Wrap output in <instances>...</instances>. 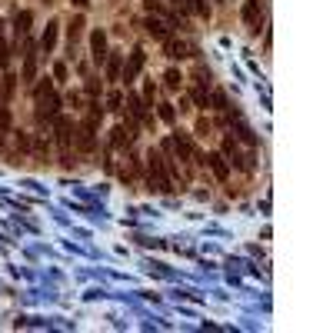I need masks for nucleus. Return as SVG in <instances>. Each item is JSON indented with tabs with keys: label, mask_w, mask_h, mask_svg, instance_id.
<instances>
[{
	"label": "nucleus",
	"mask_w": 333,
	"mask_h": 333,
	"mask_svg": "<svg viewBox=\"0 0 333 333\" xmlns=\"http://www.w3.org/2000/svg\"><path fill=\"white\" fill-rule=\"evenodd\" d=\"M87 93H90V97H97V93H100V83H97V80H87Z\"/></svg>",
	"instance_id": "nucleus-29"
},
{
	"label": "nucleus",
	"mask_w": 333,
	"mask_h": 333,
	"mask_svg": "<svg viewBox=\"0 0 333 333\" xmlns=\"http://www.w3.org/2000/svg\"><path fill=\"white\" fill-rule=\"evenodd\" d=\"M0 67H3V70L10 67V47L3 44V40H0Z\"/></svg>",
	"instance_id": "nucleus-24"
},
{
	"label": "nucleus",
	"mask_w": 333,
	"mask_h": 333,
	"mask_svg": "<svg viewBox=\"0 0 333 333\" xmlns=\"http://www.w3.org/2000/svg\"><path fill=\"white\" fill-rule=\"evenodd\" d=\"M120 103H123V97H120V90H113L110 97H107V107H110V110H120Z\"/></svg>",
	"instance_id": "nucleus-25"
},
{
	"label": "nucleus",
	"mask_w": 333,
	"mask_h": 333,
	"mask_svg": "<svg viewBox=\"0 0 333 333\" xmlns=\"http://www.w3.org/2000/svg\"><path fill=\"white\" fill-rule=\"evenodd\" d=\"M33 113H37L40 123L54 120L57 113H60V97H57V90H54L50 80H44V83L33 87Z\"/></svg>",
	"instance_id": "nucleus-1"
},
{
	"label": "nucleus",
	"mask_w": 333,
	"mask_h": 333,
	"mask_svg": "<svg viewBox=\"0 0 333 333\" xmlns=\"http://www.w3.org/2000/svg\"><path fill=\"white\" fill-rule=\"evenodd\" d=\"M54 123H57V144H60V150H64V157H67V150H70V144H74V117L57 113Z\"/></svg>",
	"instance_id": "nucleus-4"
},
{
	"label": "nucleus",
	"mask_w": 333,
	"mask_h": 333,
	"mask_svg": "<svg viewBox=\"0 0 333 333\" xmlns=\"http://www.w3.org/2000/svg\"><path fill=\"white\" fill-rule=\"evenodd\" d=\"M83 27H87V20H83V17H74V20H70V27H67V40H70V54H74V44H77L80 37H83Z\"/></svg>",
	"instance_id": "nucleus-13"
},
{
	"label": "nucleus",
	"mask_w": 333,
	"mask_h": 333,
	"mask_svg": "<svg viewBox=\"0 0 333 333\" xmlns=\"http://www.w3.org/2000/svg\"><path fill=\"white\" fill-rule=\"evenodd\" d=\"M147 166H150V187L160 190V193H170V190H173V183H170V177H166L164 157L157 154V150H150V154H147Z\"/></svg>",
	"instance_id": "nucleus-2"
},
{
	"label": "nucleus",
	"mask_w": 333,
	"mask_h": 333,
	"mask_svg": "<svg viewBox=\"0 0 333 333\" xmlns=\"http://www.w3.org/2000/svg\"><path fill=\"white\" fill-rule=\"evenodd\" d=\"M237 130H240V133H237V137H240V140H244L247 147H256V133L250 130V127H247V123H240V127H237Z\"/></svg>",
	"instance_id": "nucleus-23"
},
{
	"label": "nucleus",
	"mask_w": 333,
	"mask_h": 333,
	"mask_svg": "<svg viewBox=\"0 0 333 333\" xmlns=\"http://www.w3.org/2000/svg\"><path fill=\"white\" fill-rule=\"evenodd\" d=\"M33 80H37V44L23 40V83H33Z\"/></svg>",
	"instance_id": "nucleus-5"
},
{
	"label": "nucleus",
	"mask_w": 333,
	"mask_h": 333,
	"mask_svg": "<svg viewBox=\"0 0 333 333\" xmlns=\"http://www.w3.org/2000/svg\"><path fill=\"white\" fill-rule=\"evenodd\" d=\"M67 103H70V107H80V93H67Z\"/></svg>",
	"instance_id": "nucleus-30"
},
{
	"label": "nucleus",
	"mask_w": 333,
	"mask_h": 333,
	"mask_svg": "<svg viewBox=\"0 0 333 333\" xmlns=\"http://www.w3.org/2000/svg\"><path fill=\"white\" fill-rule=\"evenodd\" d=\"M144 64H147V54L140 50V47H133V50H130V60H127V67L120 70V80L127 83V87H130L133 80L140 77V70H144Z\"/></svg>",
	"instance_id": "nucleus-3"
},
{
	"label": "nucleus",
	"mask_w": 333,
	"mask_h": 333,
	"mask_svg": "<svg viewBox=\"0 0 333 333\" xmlns=\"http://www.w3.org/2000/svg\"><path fill=\"white\" fill-rule=\"evenodd\" d=\"M164 83H166V90H180L183 77H180V70H177V67H170V70L164 74Z\"/></svg>",
	"instance_id": "nucleus-19"
},
{
	"label": "nucleus",
	"mask_w": 333,
	"mask_h": 333,
	"mask_svg": "<svg viewBox=\"0 0 333 333\" xmlns=\"http://www.w3.org/2000/svg\"><path fill=\"white\" fill-rule=\"evenodd\" d=\"M170 3H173L177 10H187V0H170Z\"/></svg>",
	"instance_id": "nucleus-31"
},
{
	"label": "nucleus",
	"mask_w": 333,
	"mask_h": 333,
	"mask_svg": "<svg viewBox=\"0 0 333 333\" xmlns=\"http://www.w3.org/2000/svg\"><path fill=\"white\" fill-rule=\"evenodd\" d=\"M240 13H244V23H247L253 33L260 30V23H263V7H260V0H247Z\"/></svg>",
	"instance_id": "nucleus-6"
},
{
	"label": "nucleus",
	"mask_w": 333,
	"mask_h": 333,
	"mask_svg": "<svg viewBox=\"0 0 333 333\" xmlns=\"http://www.w3.org/2000/svg\"><path fill=\"white\" fill-rule=\"evenodd\" d=\"M57 33H60V23L50 20V23H47V30H44V37H40V44H37L44 54H50V50L57 47Z\"/></svg>",
	"instance_id": "nucleus-12"
},
{
	"label": "nucleus",
	"mask_w": 333,
	"mask_h": 333,
	"mask_svg": "<svg viewBox=\"0 0 333 333\" xmlns=\"http://www.w3.org/2000/svg\"><path fill=\"white\" fill-rule=\"evenodd\" d=\"M187 7H190L193 13H197V17H203V20H210V7H207L203 0H187Z\"/></svg>",
	"instance_id": "nucleus-22"
},
{
	"label": "nucleus",
	"mask_w": 333,
	"mask_h": 333,
	"mask_svg": "<svg viewBox=\"0 0 333 333\" xmlns=\"http://www.w3.org/2000/svg\"><path fill=\"white\" fill-rule=\"evenodd\" d=\"M120 70H123V57L107 54V80H120Z\"/></svg>",
	"instance_id": "nucleus-16"
},
{
	"label": "nucleus",
	"mask_w": 333,
	"mask_h": 333,
	"mask_svg": "<svg viewBox=\"0 0 333 333\" xmlns=\"http://www.w3.org/2000/svg\"><path fill=\"white\" fill-rule=\"evenodd\" d=\"M110 144L117 147V150H123V147H130V144H133V123H117V127H113V137H110Z\"/></svg>",
	"instance_id": "nucleus-9"
},
{
	"label": "nucleus",
	"mask_w": 333,
	"mask_h": 333,
	"mask_svg": "<svg viewBox=\"0 0 333 333\" xmlns=\"http://www.w3.org/2000/svg\"><path fill=\"white\" fill-rule=\"evenodd\" d=\"M157 113H160V120H164V123H173V120H177V107H173V103H160V107H157Z\"/></svg>",
	"instance_id": "nucleus-21"
},
{
	"label": "nucleus",
	"mask_w": 333,
	"mask_h": 333,
	"mask_svg": "<svg viewBox=\"0 0 333 333\" xmlns=\"http://www.w3.org/2000/svg\"><path fill=\"white\" fill-rule=\"evenodd\" d=\"M90 50H93V60H107V33L103 30H93L90 33Z\"/></svg>",
	"instance_id": "nucleus-11"
},
{
	"label": "nucleus",
	"mask_w": 333,
	"mask_h": 333,
	"mask_svg": "<svg viewBox=\"0 0 333 333\" xmlns=\"http://www.w3.org/2000/svg\"><path fill=\"white\" fill-rule=\"evenodd\" d=\"M127 107H130V113L137 117V120H147V103H144V97H137V93H127Z\"/></svg>",
	"instance_id": "nucleus-14"
},
{
	"label": "nucleus",
	"mask_w": 333,
	"mask_h": 333,
	"mask_svg": "<svg viewBox=\"0 0 333 333\" xmlns=\"http://www.w3.org/2000/svg\"><path fill=\"white\" fill-rule=\"evenodd\" d=\"M223 150L230 154V160H233L237 166H240V170H253V164H250L253 157H244L240 150H237V137H223Z\"/></svg>",
	"instance_id": "nucleus-7"
},
{
	"label": "nucleus",
	"mask_w": 333,
	"mask_h": 333,
	"mask_svg": "<svg viewBox=\"0 0 333 333\" xmlns=\"http://www.w3.org/2000/svg\"><path fill=\"white\" fill-rule=\"evenodd\" d=\"M147 33H154L157 40H166L170 37V27L164 20H157V17H147Z\"/></svg>",
	"instance_id": "nucleus-15"
},
{
	"label": "nucleus",
	"mask_w": 333,
	"mask_h": 333,
	"mask_svg": "<svg viewBox=\"0 0 333 333\" xmlns=\"http://www.w3.org/2000/svg\"><path fill=\"white\" fill-rule=\"evenodd\" d=\"M213 107H217V110H227V97H223V93H213Z\"/></svg>",
	"instance_id": "nucleus-26"
},
{
	"label": "nucleus",
	"mask_w": 333,
	"mask_h": 333,
	"mask_svg": "<svg viewBox=\"0 0 333 333\" xmlns=\"http://www.w3.org/2000/svg\"><path fill=\"white\" fill-rule=\"evenodd\" d=\"M54 77H57V80H67V64H57V67H54Z\"/></svg>",
	"instance_id": "nucleus-27"
},
{
	"label": "nucleus",
	"mask_w": 333,
	"mask_h": 333,
	"mask_svg": "<svg viewBox=\"0 0 333 333\" xmlns=\"http://www.w3.org/2000/svg\"><path fill=\"white\" fill-rule=\"evenodd\" d=\"M203 160H207V166L217 173V180H227V177H230V164H227V157H223V154H207Z\"/></svg>",
	"instance_id": "nucleus-10"
},
{
	"label": "nucleus",
	"mask_w": 333,
	"mask_h": 333,
	"mask_svg": "<svg viewBox=\"0 0 333 333\" xmlns=\"http://www.w3.org/2000/svg\"><path fill=\"white\" fill-rule=\"evenodd\" d=\"M164 47H166V57H170V60H183V57H193V47L183 44V40H177V37H166Z\"/></svg>",
	"instance_id": "nucleus-8"
},
{
	"label": "nucleus",
	"mask_w": 333,
	"mask_h": 333,
	"mask_svg": "<svg viewBox=\"0 0 333 333\" xmlns=\"http://www.w3.org/2000/svg\"><path fill=\"white\" fill-rule=\"evenodd\" d=\"M7 133H10V110L0 107V147H3V140H7Z\"/></svg>",
	"instance_id": "nucleus-20"
},
{
	"label": "nucleus",
	"mask_w": 333,
	"mask_h": 333,
	"mask_svg": "<svg viewBox=\"0 0 333 333\" xmlns=\"http://www.w3.org/2000/svg\"><path fill=\"white\" fill-rule=\"evenodd\" d=\"M197 133H200V137H207V133H210V120H200L197 123Z\"/></svg>",
	"instance_id": "nucleus-28"
},
{
	"label": "nucleus",
	"mask_w": 333,
	"mask_h": 333,
	"mask_svg": "<svg viewBox=\"0 0 333 333\" xmlns=\"http://www.w3.org/2000/svg\"><path fill=\"white\" fill-rule=\"evenodd\" d=\"M30 20H33L30 10H20L17 17H13V30H17V37H27V30H30Z\"/></svg>",
	"instance_id": "nucleus-17"
},
{
	"label": "nucleus",
	"mask_w": 333,
	"mask_h": 333,
	"mask_svg": "<svg viewBox=\"0 0 333 333\" xmlns=\"http://www.w3.org/2000/svg\"><path fill=\"white\" fill-rule=\"evenodd\" d=\"M74 3H77V7H80V10H83V7H87V3H90V0H74Z\"/></svg>",
	"instance_id": "nucleus-32"
},
{
	"label": "nucleus",
	"mask_w": 333,
	"mask_h": 333,
	"mask_svg": "<svg viewBox=\"0 0 333 333\" xmlns=\"http://www.w3.org/2000/svg\"><path fill=\"white\" fill-rule=\"evenodd\" d=\"M17 74H7V77H3V90H0V100H3V103H7V100L13 97V90H17Z\"/></svg>",
	"instance_id": "nucleus-18"
}]
</instances>
